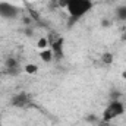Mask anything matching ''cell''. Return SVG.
I'll use <instances>...</instances> for the list:
<instances>
[{"label":"cell","instance_id":"cell-13","mask_svg":"<svg viewBox=\"0 0 126 126\" xmlns=\"http://www.w3.org/2000/svg\"><path fill=\"white\" fill-rule=\"evenodd\" d=\"M123 78H126V72H123Z\"/></svg>","mask_w":126,"mask_h":126},{"label":"cell","instance_id":"cell-11","mask_svg":"<svg viewBox=\"0 0 126 126\" xmlns=\"http://www.w3.org/2000/svg\"><path fill=\"white\" fill-rule=\"evenodd\" d=\"M47 46H48V40H47V38H40V40H38V43H37V47H38V48H41V50L47 48Z\"/></svg>","mask_w":126,"mask_h":126},{"label":"cell","instance_id":"cell-8","mask_svg":"<svg viewBox=\"0 0 126 126\" xmlns=\"http://www.w3.org/2000/svg\"><path fill=\"white\" fill-rule=\"evenodd\" d=\"M116 18L120 19V21H126V6L125 4H120L116 7Z\"/></svg>","mask_w":126,"mask_h":126},{"label":"cell","instance_id":"cell-9","mask_svg":"<svg viewBox=\"0 0 126 126\" xmlns=\"http://www.w3.org/2000/svg\"><path fill=\"white\" fill-rule=\"evenodd\" d=\"M24 72L28 73V75H35V73L38 72V66L34 64V63H28V64L24 66Z\"/></svg>","mask_w":126,"mask_h":126},{"label":"cell","instance_id":"cell-7","mask_svg":"<svg viewBox=\"0 0 126 126\" xmlns=\"http://www.w3.org/2000/svg\"><path fill=\"white\" fill-rule=\"evenodd\" d=\"M53 57H54V54H53L51 48H44V50L40 51V59L44 63H50L53 60Z\"/></svg>","mask_w":126,"mask_h":126},{"label":"cell","instance_id":"cell-4","mask_svg":"<svg viewBox=\"0 0 126 126\" xmlns=\"http://www.w3.org/2000/svg\"><path fill=\"white\" fill-rule=\"evenodd\" d=\"M4 66H6V70H7V73H10V75H19L21 72H24V69L19 66L18 60H16V59H13V57H9V59H6Z\"/></svg>","mask_w":126,"mask_h":126},{"label":"cell","instance_id":"cell-5","mask_svg":"<svg viewBox=\"0 0 126 126\" xmlns=\"http://www.w3.org/2000/svg\"><path fill=\"white\" fill-rule=\"evenodd\" d=\"M48 44L51 46V51L54 54V57L60 59L63 56V40L62 38H57V40H50Z\"/></svg>","mask_w":126,"mask_h":126},{"label":"cell","instance_id":"cell-3","mask_svg":"<svg viewBox=\"0 0 126 126\" xmlns=\"http://www.w3.org/2000/svg\"><path fill=\"white\" fill-rule=\"evenodd\" d=\"M21 13V9L12 3H7V1H1L0 3V18L3 19H15L18 15Z\"/></svg>","mask_w":126,"mask_h":126},{"label":"cell","instance_id":"cell-10","mask_svg":"<svg viewBox=\"0 0 126 126\" xmlns=\"http://www.w3.org/2000/svg\"><path fill=\"white\" fill-rule=\"evenodd\" d=\"M101 62L104 63V64H111V62H113V54L111 53H104L103 56H101Z\"/></svg>","mask_w":126,"mask_h":126},{"label":"cell","instance_id":"cell-6","mask_svg":"<svg viewBox=\"0 0 126 126\" xmlns=\"http://www.w3.org/2000/svg\"><path fill=\"white\" fill-rule=\"evenodd\" d=\"M28 101H30V97L25 94V93H21V94H16L12 97V106H16V107H24V106H27L28 104Z\"/></svg>","mask_w":126,"mask_h":126},{"label":"cell","instance_id":"cell-2","mask_svg":"<svg viewBox=\"0 0 126 126\" xmlns=\"http://www.w3.org/2000/svg\"><path fill=\"white\" fill-rule=\"evenodd\" d=\"M125 113V104L119 100H111L106 109L103 110V116H101V120L103 122H111L114 119H117L119 116H122Z\"/></svg>","mask_w":126,"mask_h":126},{"label":"cell","instance_id":"cell-12","mask_svg":"<svg viewBox=\"0 0 126 126\" xmlns=\"http://www.w3.org/2000/svg\"><path fill=\"white\" fill-rule=\"evenodd\" d=\"M109 24H110V22H109V21H103V27H107V25H109Z\"/></svg>","mask_w":126,"mask_h":126},{"label":"cell","instance_id":"cell-1","mask_svg":"<svg viewBox=\"0 0 126 126\" xmlns=\"http://www.w3.org/2000/svg\"><path fill=\"white\" fill-rule=\"evenodd\" d=\"M62 6L66 7L69 16L73 21H78L93 10L94 1L93 0H62Z\"/></svg>","mask_w":126,"mask_h":126}]
</instances>
